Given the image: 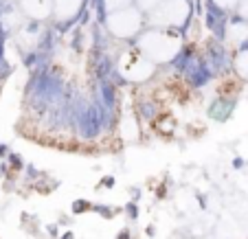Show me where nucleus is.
Returning a JSON list of instances; mask_svg holds the SVG:
<instances>
[{
    "label": "nucleus",
    "mask_w": 248,
    "mask_h": 239,
    "mask_svg": "<svg viewBox=\"0 0 248 239\" xmlns=\"http://www.w3.org/2000/svg\"><path fill=\"white\" fill-rule=\"evenodd\" d=\"M235 68L242 77H248V51H242L237 55V61H235Z\"/></svg>",
    "instance_id": "7"
},
{
    "label": "nucleus",
    "mask_w": 248,
    "mask_h": 239,
    "mask_svg": "<svg viewBox=\"0 0 248 239\" xmlns=\"http://www.w3.org/2000/svg\"><path fill=\"white\" fill-rule=\"evenodd\" d=\"M237 2H242V0H216V5H220L222 9H231V7H235Z\"/></svg>",
    "instance_id": "10"
},
{
    "label": "nucleus",
    "mask_w": 248,
    "mask_h": 239,
    "mask_svg": "<svg viewBox=\"0 0 248 239\" xmlns=\"http://www.w3.org/2000/svg\"><path fill=\"white\" fill-rule=\"evenodd\" d=\"M139 51L154 64H165L180 51V40L167 29H152L139 38Z\"/></svg>",
    "instance_id": "1"
},
{
    "label": "nucleus",
    "mask_w": 248,
    "mask_h": 239,
    "mask_svg": "<svg viewBox=\"0 0 248 239\" xmlns=\"http://www.w3.org/2000/svg\"><path fill=\"white\" fill-rule=\"evenodd\" d=\"M20 9L31 20H44L53 14V0H20Z\"/></svg>",
    "instance_id": "5"
},
{
    "label": "nucleus",
    "mask_w": 248,
    "mask_h": 239,
    "mask_svg": "<svg viewBox=\"0 0 248 239\" xmlns=\"http://www.w3.org/2000/svg\"><path fill=\"white\" fill-rule=\"evenodd\" d=\"M154 73V61H150L140 51L127 53L121 60V75L130 81H145Z\"/></svg>",
    "instance_id": "4"
},
{
    "label": "nucleus",
    "mask_w": 248,
    "mask_h": 239,
    "mask_svg": "<svg viewBox=\"0 0 248 239\" xmlns=\"http://www.w3.org/2000/svg\"><path fill=\"white\" fill-rule=\"evenodd\" d=\"M106 2V9L108 11H117V9H125V7H132L134 0H103Z\"/></svg>",
    "instance_id": "8"
},
{
    "label": "nucleus",
    "mask_w": 248,
    "mask_h": 239,
    "mask_svg": "<svg viewBox=\"0 0 248 239\" xmlns=\"http://www.w3.org/2000/svg\"><path fill=\"white\" fill-rule=\"evenodd\" d=\"M189 2L187 0H163L150 14V22L158 29H178L187 22Z\"/></svg>",
    "instance_id": "2"
},
{
    "label": "nucleus",
    "mask_w": 248,
    "mask_h": 239,
    "mask_svg": "<svg viewBox=\"0 0 248 239\" xmlns=\"http://www.w3.org/2000/svg\"><path fill=\"white\" fill-rule=\"evenodd\" d=\"M84 0H53V15L57 20H70L79 14Z\"/></svg>",
    "instance_id": "6"
},
{
    "label": "nucleus",
    "mask_w": 248,
    "mask_h": 239,
    "mask_svg": "<svg viewBox=\"0 0 248 239\" xmlns=\"http://www.w3.org/2000/svg\"><path fill=\"white\" fill-rule=\"evenodd\" d=\"M108 29L112 35L117 38H132L140 31V24H143V18H140V9H134V7H125V9H117L110 11L108 15Z\"/></svg>",
    "instance_id": "3"
},
{
    "label": "nucleus",
    "mask_w": 248,
    "mask_h": 239,
    "mask_svg": "<svg viewBox=\"0 0 248 239\" xmlns=\"http://www.w3.org/2000/svg\"><path fill=\"white\" fill-rule=\"evenodd\" d=\"M239 15H242L244 20H248V0H242V2H239Z\"/></svg>",
    "instance_id": "11"
},
{
    "label": "nucleus",
    "mask_w": 248,
    "mask_h": 239,
    "mask_svg": "<svg viewBox=\"0 0 248 239\" xmlns=\"http://www.w3.org/2000/svg\"><path fill=\"white\" fill-rule=\"evenodd\" d=\"M136 2H139V9L140 11H150V14H152V11H154L156 7L163 2V0H136Z\"/></svg>",
    "instance_id": "9"
}]
</instances>
